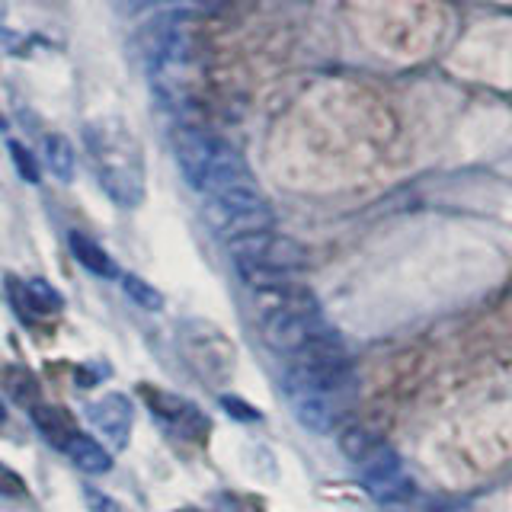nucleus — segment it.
<instances>
[{"instance_id": "24", "label": "nucleus", "mask_w": 512, "mask_h": 512, "mask_svg": "<svg viewBox=\"0 0 512 512\" xmlns=\"http://www.w3.org/2000/svg\"><path fill=\"white\" fill-rule=\"evenodd\" d=\"M7 423V407H4V400H0V426Z\"/></svg>"}, {"instance_id": "25", "label": "nucleus", "mask_w": 512, "mask_h": 512, "mask_svg": "<svg viewBox=\"0 0 512 512\" xmlns=\"http://www.w3.org/2000/svg\"><path fill=\"white\" fill-rule=\"evenodd\" d=\"M7 20V0H0V23Z\"/></svg>"}, {"instance_id": "12", "label": "nucleus", "mask_w": 512, "mask_h": 512, "mask_svg": "<svg viewBox=\"0 0 512 512\" xmlns=\"http://www.w3.org/2000/svg\"><path fill=\"white\" fill-rule=\"evenodd\" d=\"M68 247L74 253V260L84 266L87 272H93V276H100V279H122L116 260H112V256L100 244H96L93 237L80 234V231H71L68 234Z\"/></svg>"}, {"instance_id": "9", "label": "nucleus", "mask_w": 512, "mask_h": 512, "mask_svg": "<svg viewBox=\"0 0 512 512\" xmlns=\"http://www.w3.org/2000/svg\"><path fill=\"white\" fill-rule=\"evenodd\" d=\"M90 420L122 452V448L128 445V439H132L135 407L125 394H106L103 400H96V404L90 407Z\"/></svg>"}, {"instance_id": "18", "label": "nucleus", "mask_w": 512, "mask_h": 512, "mask_svg": "<svg viewBox=\"0 0 512 512\" xmlns=\"http://www.w3.org/2000/svg\"><path fill=\"white\" fill-rule=\"evenodd\" d=\"M122 292L132 298L138 308H144V311H164V295H160V288H154L151 282H144L141 276L125 272V276H122Z\"/></svg>"}, {"instance_id": "19", "label": "nucleus", "mask_w": 512, "mask_h": 512, "mask_svg": "<svg viewBox=\"0 0 512 512\" xmlns=\"http://www.w3.org/2000/svg\"><path fill=\"white\" fill-rule=\"evenodd\" d=\"M10 157H13L16 173H20L26 183H39V180H42V173H39V160H36V154H32V151L26 148V144L10 141Z\"/></svg>"}, {"instance_id": "22", "label": "nucleus", "mask_w": 512, "mask_h": 512, "mask_svg": "<svg viewBox=\"0 0 512 512\" xmlns=\"http://www.w3.org/2000/svg\"><path fill=\"white\" fill-rule=\"evenodd\" d=\"M167 4H183V0H109V7L122 16H141V13L167 7Z\"/></svg>"}, {"instance_id": "13", "label": "nucleus", "mask_w": 512, "mask_h": 512, "mask_svg": "<svg viewBox=\"0 0 512 512\" xmlns=\"http://www.w3.org/2000/svg\"><path fill=\"white\" fill-rule=\"evenodd\" d=\"M292 407H295L298 423L311 432H320V436L336 426V404L330 397L301 394V397H292Z\"/></svg>"}, {"instance_id": "1", "label": "nucleus", "mask_w": 512, "mask_h": 512, "mask_svg": "<svg viewBox=\"0 0 512 512\" xmlns=\"http://www.w3.org/2000/svg\"><path fill=\"white\" fill-rule=\"evenodd\" d=\"M84 148L106 196L122 208L144 202V151L122 119L103 116L84 125Z\"/></svg>"}, {"instance_id": "4", "label": "nucleus", "mask_w": 512, "mask_h": 512, "mask_svg": "<svg viewBox=\"0 0 512 512\" xmlns=\"http://www.w3.org/2000/svg\"><path fill=\"white\" fill-rule=\"evenodd\" d=\"M202 218H205L208 228L224 240L260 234V231H269V224H272L269 205L253 183L215 192V196H205Z\"/></svg>"}, {"instance_id": "5", "label": "nucleus", "mask_w": 512, "mask_h": 512, "mask_svg": "<svg viewBox=\"0 0 512 512\" xmlns=\"http://www.w3.org/2000/svg\"><path fill=\"white\" fill-rule=\"evenodd\" d=\"M228 253L234 256L240 272H272V276H292V272L311 263L308 247L272 231L228 240Z\"/></svg>"}, {"instance_id": "3", "label": "nucleus", "mask_w": 512, "mask_h": 512, "mask_svg": "<svg viewBox=\"0 0 512 512\" xmlns=\"http://www.w3.org/2000/svg\"><path fill=\"white\" fill-rule=\"evenodd\" d=\"M352 388H356V368H352V356L340 333L333 330L317 333L308 346H301L285 372L288 397L314 394L336 400Z\"/></svg>"}, {"instance_id": "27", "label": "nucleus", "mask_w": 512, "mask_h": 512, "mask_svg": "<svg viewBox=\"0 0 512 512\" xmlns=\"http://www.w3.org/2000/svg\"><path fill=\"white\" fill-rule=\"evenodd\" d=\"M183 512H192V509H183Z\"/></svg>"}, {"instance_id": "16", "label": "nucleus", "mask_w": 512, "mask_h": 512, "mask_svg": "<svg viewBox=\"0 0 512 512\" xmlns=\"http://www.w3.org/2000/svg\"><path fill=\"white\" fill-rule=\"evenodd\" d=\"M340 452H343V458L346 461H352L359 468L362 461H368L372 458L378 448L384 445L372 429H365V426H346L343 432H340Z\"/></svg>"}, {"instance_id": "6", "label": "nucleus", "mask_w": 512, "mask_h": 512, "mask_svg": "<svg viewBox=\"0 0 512 512\" xmlns=\"http://www.w3.org/2000/svg\"><path fill=\"white\" fill-rule=\"evenodd\" d=\"M180 349L189 359V365L212 384H224L234 372L237 352H234L231 336L218 330L215 324H208V320H183Z\"/></svg>"}, {"instance_id": "8", "label": "nucleus", "mask_w": 512, "mask_h": 512, "mask_svg": "<svg viewBox=\"0 0 512 512\" xmlns=\"http://www.w3.org/2000/svg\"><path fill=\"white\" fill-rule=\"evenodd\" d=\"M141 397L148 400L151 413L157 416L160 423H167L176 436H186V439H202L208 432V423H205V413L189 404L186 397L180 394H170V391H160L154 384H141Z\"/></svg>"}, {"instance_id": "11", "label": "nucleus", "mask_w": 512, "mask_h": 512, "mask_svg": "<svg viewBox=\"0 0 512 512\" xmlns=\"http://www.w3.org/2000/svg\"><path fill=\"white\" fill-rule=\"evenodd\" d=\"M32 423H36V429L42 432V439L52 448H58V452H64V448L71 445V439L80 432L77 423H74V416H71V410L55 407V404L32 407Z\"/></svg>"}, {"instance_id": "2", "label": "nucleus", "mask_w": 512, "mask_h": 512, "mask_svg": "<svg viewBox=\"0 0 512 512\" xmlns=\"http://www.w3.org/2000/svg\"><path fill=\"white\" fill-rule=\"evenodd\" d=\"M170 144H173V157H176V167L183 173V180L196 192L215 196V192L253 183L240 154L221 138L208 135L205 128L176 125Z\"/></svg>"}, {"instance_id": "10", "label": "nucleus", "mask_w": 512, "mask_h": 512, "mask_svg": "<svg viewBox=\"0 0 512 512\" xmlns=\"http://www.w3.org/2000/svg\"><path fill=\"white\" fill-rule=\"evenodd\" d=\"M10 295H13V304H20L23 320L52 317L64 308V298L45 279H32V282H13L10 279Z\"/></svg>"}, {"instance_id": "23", "label": "nucleus", "mask_w": 512, "mask_h": 512, "mask_svg": "<svg viewBox=\"0 0 512 512\" xmlns=\"http://www.w3.org/2000/svg\"><path fill=\"white\" fill-rule=\"evenodd\" d=\"M84 503H87V509H90V512H122V509H119V503L112 500L109 493L96 490V487H84Z\"/></svg>"}, {"instance_id": "17", "label": "nucleus", "mask_w": 512, "mask_h": 512, "mask_svg": "<svg viewBox=\"0 0 512 512\" xmlns=\"http://www.w3.org/2000/svg\"><path fill=\"white\" fill-rule=\"evenodd\" d=\"M4 384H7V391H10V397L16 400V404H23L29 410L39 407V384L23 365H13L10 372L4 375Z\"/></svg>"}, {"instance_id": "26", "label": "nucleus", "mask_w": 512, "mask_h": 512, "mask_svg": "<svg viewBox=\"0 0 512 512\" xmlns=\"http://www.w3.org/2000/svg\"><path fill=\"white\" fill-rule=\"evenodd\" d=\"M0 132H7V119L4 116H0Z\"/></svg>"}, {"instance_id": "21", "label": "nucleus", "mask_w": 512, "mask_h": 512, "mask_svg": "<svg viewBox=\"0 0 512 512\" xmlns=\"http://www.w3.org/2000/svg\"><path fill=\"white\" fill-rule=\"evenodd\" d=\"M221 407L228 410V416H234L237 423H260L263 413L256 410L253 404H247V400H240L234 394H221Z\"/></svg>"}, {"instance_id": "7", "label": "nucleus", "mask_w": 512, "mask_h": 512, "mask_svg": "<svg viewBox=\"0 0 512 512\" xmlns=\"http://www.w3.org/2000/svg\"><path fill=\"white\" fill-rule=\"evenodd\" d=\"M359 474L368 493L381 503H400V500H407L413 490L410 477L404 474V464H400L397 452L388 442H384L372 458L359 464Z\"/></svg>"}, {"instance_id": "15", "label": "nucleus", "mask_w": 512, "mask_h": 512, "mask_svg": "<svg viewBox=\"0 0 512 512\" xmlns=\"http://www.w3.org/2000/svg\"><path fill=\"white\" fill-rule=\"evenodd\" d=\"M64 452H68V458L84 474H106L112 468V455L93 436H87V432H77Z\"/></svg>"}, {"instance_id": "14", "label": "nucleus", "mask_w": 512, "mask_h": 512, "mask_svg": "<svg viewBox=\"0 0 512 512\" xmlns=\"http://www.w3.org/2000/svg\"><path fill=\"white\" fill-rule=\"evenodd\" d=\"M42 157H45V167L52 170L55 180L61 183H71L74 173H77V154L71 148V141L58 135V132H48L42 138Z\"/></svg>"}, {"instance_id": "20", "label": "nucleus", "mask_w": 512, "mask_h": 512, "mask_svg": "<svg viewBox=\"0 0 512 512\" xmlns=\"http://www.w3.org/2000/svg\"><path fill=\"white\" fill-rule=\"evenodd\" d=\"M0 496H4V500H26L29 496L26 480L4 461H0Z\"/></svg>"}]
</instances>
